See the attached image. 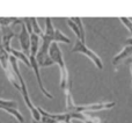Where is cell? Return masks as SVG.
<instances>
[{
	"label": "cell",
	"mask_w": 132,
	"mask_h": 123,
	"mask_svg": "<svg viewBox=\"0 0 132 123\" xmlns=\"http://www.w3.org/2000/svg\"><path fill=\"white\" fill-rule=\"evenodd\" d=\"M55 32L56 28L52 25V20L50 18L45 19V32L43 33V35L41 36L42 44L39 47V50L36 55V59L38 62V64L41 65L42 62L45 59V57L49 55V49L52 42H55Z\"/></svg>",
	"instance_id": "1"
},
{
	"label": "cell",
	"mask_w": 132,
	"mask_h": 123,
	"mask_svg": "<svg viewBox=\"0 0 132 123\" xmlns=\"http://www.w3.org/2000/svg\"><path fill=\"white\" fill-rule=\"evenodd\" d=\"M72 52L82 53V55H85L86 57H88L89 59L92 60V63H93L98 70H102L103 68V62L101 59V57L96 52H94L90 48H88V47L86 45V43L82 42L81 40H79V39L75 40L74 47L72 48Z\"/></svg>",
	"instance_id": "2"
},
{
	"label": "cell",
	"mask_w": 132,
	"mask_h": 123,
	"mask_svg": "<svg viewBox=\"0 0 132 123\" xmlns=\"http://www.w3.org/2000/svg\"><path fill=\"white\" fill-rule=\"evenodd\" d=\"M116 106V102H96V103H89V105H82V106H74L72 112L78 113H92V112H101V110H108L112 109Z\"/></svg>",
	"instance_id": "3"
},
{
	"label": "cell",
	"mask_w": 132,
	"mask_h": 123,
	"mask_svg": "<svg viewBox=\"0 0 132 123\" xmlns=\"http://www.w3.org/2000/svg\"><path fill=\"white\" fill-rule=\"evenodd\" d=\"M0 109L4 110V112H6V113H8L9 115H12L16 121H19V123H23V121H24L22 114L19 112L18 103H16L15 101L5 100V99L0 98Z\"/></svg>",
	"instance_id": "4"
},
{
	"label": "cell",
	"mask_w": 132,
	"mask_h": 123,
	"mask_svg": "<svg viewBox=\"0 0 132 123\" xmlns=\"http://www.w3.org/2000/svg\"><path fill=\"white\" fill-rule=\"evenodd\" d=\"M29 59H30V64H31V68H32V71H34L35 75H36V80H37V84H38V87H39V89H41V92L46 98L53 99V95H51L50 92L46 91V88L43 85V81H42V78H41V72H39V67H41V66H39L38 62L36 59V56L29 55Z\"/></svg>",
	"instance_id": "5"
},
{
	"label": "cell",
	"mask_w": 132,
	"mask_h": 123,
	"mask_svg": "<svg viewBox=\"0 0 132 123\" xmlns=\"http://www.w3.org/2000/svg\"><path fill=\"white\" fill-rule=\"evenodd\" d=\"M19 42H20L22 51L26 55L29 56V53H30V34L27 30V27H26L23 21L21 22V32H20V34H19Z\"/></svg>",
	"instance_id": "6"
},
{
	"label": "cell",
	"mask_w": 132,
	"mask_h": 123,
	"mask_svg": "<svg viewBox=\"0 0 132 123\" xmlns=\"http://www.w3.org/2000/svg\"><path fill=\"white\" fill-rule=\"evenodd\" d=\"M131 56H132V45H124L123 49L116 56H114V58H112V65L118 66L119 64L123 63L124 60L128 59Z\"/></svg>",
	"instance_id": "7"
},
{
	"label": "cell",
	"mask_w": 132,
	"mask_h": 123,
	"mask_svg": "<svg viewBox=\"0 0 132 123\" xmlns=\"http://www.w3.org/2000/svg\"><path fill=\"white\" fill-rule=\"evenodd\" d=\"M1 32H2V42H1V44L4 45V48L9 52L11 49H12L11 41H12V39L15 36V34H14L13 30H12L8 26H4V27H1Z\"/></svg>",
	"instance_id": "8"
},
{
	"label": "cell",
	"mask_w": 132,
	"mask_h": 123,
	"mask_svg": "<svg viewBox=\"0 0 132 123\" xmlns=\"http://www.w3.org/2000/svg\"><path fill=\"white\" fill-rule=\"evenodd\" d=\"M9 53H11L12 56H14V57L16 58L18 60H21L22 63H24L26 65L28 66V67L31 68V64H30V59H29V56L26 55L23 51H19L16 50V49H11V51H9Z\"/></svg>",
	"instance_id": "9"
},
{
	"label": "cell",
	"mask_w": 132,
	"mask_h": 123,
	"mask_svg": "<svg viewBox=\"0 0 132 123\" xmlns=\"http://www.w3.org/2000/svg\"><path fill=\"white\" fill-rule=\"evenodd\" d=\"M55 42H62V43H67L70 44L71 43V40L68 39L66 35H64L59 29L56 28V32H55Z\"/></svg>",
	"instance_id": "10"
},
{
	"label": "cell",
	"mask_w": 132,
	"mask_h": 123,
	"mask_svg": "<svg viewBox=\"0 0 132 123\" xmlns=\"http://www.w3.org/2000/svg\"><path fill=\"white\" fill-rule=\"evenodd\" d=\"M67 26L71 28V30L74 33V35L77 36V39L81 40V33H80V29H79V27L77 26V23H75L72 19H67Z\"/></svg>",
	"instance_id": "11"
},
{
	"label": "cell",
	"mask_w": 132,
	"mask_h": 123,
	"mask_svg": "<svg viewBox=\"0 0 132 123\" xmlns=\"http://www.w3.org/2000/svg\"><path fill=\"white\" fill-rule=\"evenodd\" d=\"M72 20L77 23V26L79 27L80 33H81V41L86 42V32H85V27H84V22L80 18H72Z\"/></svg>",
	"instance_id": "12"
},
{
	"label": "cell",
	"mask_w": 132,
	"mask_h": 123,
	"mask_svg": "<svg viewBox=\"0 0 132 123\" xmlns=\"http://www.w3.org/2000/svg\"><path fill=\"white\" fill-rule=\"evenodd\" d=\"M31 19V27H32V33H35V34L39 35V36H42L43 35V29H41V27H39L38 22H37V19L36 18H30Z\"/></svg>",
	"instance_id": "13"
},
{
	"label": "cell",
	"mask_w": 132,
	"mask_h": 123,
	"mask_svg": "<svg viewBox=\"0 0 132 123\" xmlns=\"http://www.w3.org/2000/svg\"><path fill=\"white\" fill-rule=\"evenodd\" d=\"M119 20H121V22L126 27V29H128L129 32L132 34V20H131V19L130 18H126V16H121V18H119Z\"/></svg>",
	"instance_id": "14"
},
{
	"label": "cell",
	"mask_w": 132,
	"mask_h": 123,
	"mask_svg": "<svg viewBox=\"0 0 132 123\" xmlns=\"http://www.w3.org/2000/svg\"><path fill=\"white\" fill-rule=\"evenodd\" d=\"M16 21V19L13 18H0V26L4 27V26H9L11 23H14Z\"/></svg>",
	"instance_id": "15"
},
{
	"label": "cell",
	"mask_w": 132,
	"mask_h": 123,
	"mask_svg": "<svg viewBox=\"0 0 132 123\" xmlns=\"http://www.w3.org/2000/svg\"><path fill=\"white\" fill-rule=\"evenodd\" d=\"M52 64H55V63H53V60L52 59H51V57H50V56H46V57H45V59H44L43 62H42V64H41V65H39V66H42V67H48V66H51V65H52Z\"/></svg>",
	"instance_id": "16"
},
{
	"label": "cell",
	"mask_w": 132,
	"mask_h": 123,
	"mask_svg": "<svg viewBox=\"0 0 132 123\" xmlns=\"http://www.w3.org/2000/svg\"><path fill=\"white\" fill-rule=\"evenodd\" d=\"M124 45H132V37H129V39L124 42Z\"/></svg>",
	"instance_id": "17"
},
{
	"label": "cell",
	"mask_w": 132,
	"mask_h": 123,
	"mask_svg": "<svg viewBox=\"0 0 132 123\" xmlns=\"http://www.w3.org/2000/svg\"><path fill=\"white\" fill-rule=\"evenodd\" d=\"M31 123H42V122H41V121H36V120L32 119V120H31Z\"/></svg>",
	"instance_id": "18"
},
{
	"label": "cell",
	"mask_w": 132,
	"mask_h": 123,
	"mask_svg": "<svg viewBox=\"0 0 132 123\" xmlns=\"http://www.w3.org/2000/svg\"><path fill=\"white\" fill-rule=\"evenodd\" d=\"M130 71H131V77H132V64H131V66H130ZM131 89H132V82H131Z\"/></svg>",
	"instance_id": "19"
}]
</instances>
